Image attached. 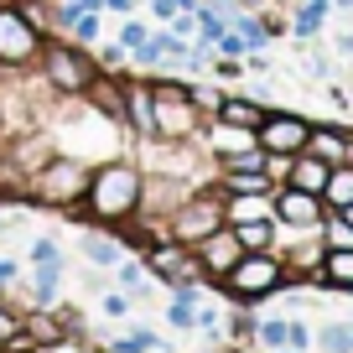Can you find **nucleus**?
Returning a JSON list of instances; mask_svg holds the SVG:
<instances>
[{"label": "nucleus", "mask_w": 353, "mask_h": 353, "mask_svg": "<svg viewBox=\"0 0 353 353\" xmlns=\"http://www.w3.org/2000/svg\"><path fill=\"white\" fill-rule=\"evenodd\" d=\"M88 166L73 161V156H52L47 166H37L32 172V198L47 203V208H78L88 192Z\"/></svg>", "instance_id": "obj_3"}, {"label": "nucleus", "mask_w": 353, "mask_h": 353, "mask_svg": "<svg viewBox=\"0 0 353 353\" xmlns=\"http://www.w3.org/2000/svg\"><path fill=\"white\" fill-rule=\"evenodd\" d=\"M42 73L57 94H88V83L99 78V68L78 47H42Z\"/></svg>", "instance_id": "obj_7"}, {"label": "nucleus", "mask_w": 353, "mask_h": 353, "mask_svg": "<svg viewBox=\"0 0 353 353\" xmlns=\"http://www.w3.org/2000/svg\"><path fill=\"white\" fill-rule=\"evenodd\" d=\"M151 94H156V141L182 145L198 130V94L182 83H151Z\"/></svg>", "instance_id": "obj_5"}, {"label": "nucleus", "mask_w": 353, "mask_h": 353, "mask_svg": "<svg viewBox=\"0 0 353 353\" xmlns=\"http://www.w3.org/2000/svg\"><path fill=\"white\" fill-rule=\"evenodd\" d=\"M104 6H110V11H130V0H104Z\"/></svg>", "instance_id": "obj_35"}, {"label": "nucleus", "mask_w": 353, "mask_h": 353, "mask_svg": "<svg viewBox=\"0 0 353 353\" xmlns=\"http://www.w3.org/2000/svg\"><path fill=\"white\" fill-rule=\"evenodd\" d=\"M0 229H6V223H0Z\"/></svg>", "instance_id": "obj_40"}, {"label": "nucleus", "mask_w": 353, "mask_h": 353, "mask_svg": "<svg viewBox=\"0 0 353 353\" xmlns=\"http://www.w3.org/2000/svg\"><path fill=\"white\" fill-rule=\"evenodd\" d=\"M327 176H332V166L322 161V156H312V151H296V156H291V172H286V182H291V188H301V192H317V198H322Z\"/></svg>", "instance_id": "obj_13"}, {"label": "nucleus", "mask_w": 353, "mask_h": 353, "mask_svg": "<svg viewBox=\"0 0 353 353\" xmlns=\"http://www.w3.org/2000/svg\"><path fill=\"white\" fill-rule=\"evenodd\" d=\"M99 307H104V317H130V296H120V291H110Z\"/></svg>", "instance_id": "obj_27"}, {"label": "nucleus", "mask_w": 353, "mask_h": 353, "mask_svg": "<svg viewBox=\"0 0 353 353\" xmlns=\"http://www.w3.org/2000/svg\"><path fill=\"white\" fill-rule=\"evenodd\" d=\"M219 120H229V125H250V130H260L265 110H260L254 99H219Z\"/></svg>", "instance_id": "obj_19"}, {"label": "nucleus", "mask_w": 353, "mask_h": 353, "mask_svg": "<svg viewBox=\"0 0 353 353\" xmlns=\"http://www.w3.org/2000/svg\"><path fill=\"white\" fill-rule=\"evenodd\" d=\"M16 281V260H0V286H11Z\"/></svg>", "instance_id": "obj_34"}, {"label": "nucleus", "mask_w": 353, "mask_h": 353, "mask_svg": "<svg viewBox=\"0 0 353 353\" xmlns=\"http://www.w3.org/2000/svg\"><path fill=\"white\" fill-rule=\"evenodd\" d=\"M338 47H343V52H348V57H353V32H348V37H343V42H338Z\"/></svg>", "instance_id": "obj_36"}, {"label": "nucleus", "mask_w": 353, "mask_h": 353, "mask_svg": "<svg viewBox=\"0 0 353 353\" xmlns=\"http://www.w3.org/2000/svg\"><path fill=\"white\" fill-rule=\"evenodd\" d=\"M73 327H78V317H73V322H63V317H52L47 307H37L32 317L21 322V332L32 338V348H63V343H68V332H73Z\"/></svg>", "instance_id": "obj_11"}, {"label": "nucleus", "mask_w": 353, "mask_h": 353, "mask_svg": "<svg viewBox=\"0 0 353 353\" xmlns=\"http://www.w3.org/2000/svg\"><path fill=\"white\" fill-rule=\"evenodd\" d=\"M0 353H6V348H0Z\"/></svg>", "instance_id": "obj_41"}, {"label": "nucleus", "mask_w": 353, "mask_h": 353, "mask_svg": "<svg viewBox=\"0 0 353 353\" xmlns=\"http://www.w3.org/2000/svg\"><path fill=\"white\" fill-rule=\"evenodd\" d=\"M192 254H198V265H203V276H213V281H223L239 265V254H244V244H239V234L223 223L219 234H208L203 244H192Z\"/></svg>", "instance_id": "obj_10"}, {"label": "nucleus", "mask_w": 353, "mask_h": 353, "mask_svg": "<svg viewBox=\"0 0 353 353\" xmlns=\"http://www.w3.org/2000/svg\"><path fill=\"white\" fill-rule=\"evenodd\" d=\"M338 6H343V11H353V0H338Z\"/></svg>", "instance_id": "obj_38"}, {"label": "nucleus", "mask_w": 353, "mask_h": 353, "mask_svg": "<svg viewBox=\"0 0 353 353\" xmlns=\"http://www.w3.org/2000/svg\"><path fill=\"white\" fill-rule=\"evenodd\" d=\"M317 281L332 291H353V250H322Z\"/></svg>", "instance_id": "obj_15"}, {"label": "nucleus", "mask_w": 353, "mask_h": 353, "mask_svg": "<svg viewBox=\"0 0 353 353\" xmlns=\"http://www.w3.org/2000/svg\"><path fill=\"white\" fill-rule=\"evenodd\" d=\"M317 348L322 353H353V322H327L317 332Z\"/></svg>", "instance_id": "obj_22"}, {"label": "nucleus", "mask_w": 353, "mask_h": 353, "mask_svg": "<svg viewBox=\"0 0 353 353\" xmlns=\"http://www.w3.org/2000/svg\"><path fill=\"white\" fill-rule=\"evenodd\" d=\"M234 234H239V244L244 250H270V244H276V213H260V219H239V223H229Z\"/></svg>", "instance_id": "obj_16"}, {"label": "nucleus", "mask_w": 353, "mask_h": 353, "mask_svg": "<svg viewBox=\"0 0 353 353\" xmlns=\"http://www.w3.org/2000/svg\"><path fill=\"white\" fill-rule=\"evenodd\" d=\"M52 254H57L52 239H37V244H32V260H52Z\"/></svg>", "instance_id": "obj_33"}, {"label": "nucleus", "mask_w": 353, "mask_h": 353, "mask_svg": "<svg viewBox=\"0 0 353 353\" xmlns=\"http://www.w3.org/2000/svg\"><path fill=\"white\" fill-rule=\"evenodd\" d=\"M276 353H296V348H276Z\"/></svg>", "instance_id": "obj_39"}, {"label": "nucleus", "mask_w": 353, "mask_h": 353, "mask_svg": "<svg viewBox=\"0 0 353 353\" xmlns=\"http://www.w3.org/2000/svg\"><path fill=\"white\" fill-rule=\"evenodd\" d=\"M141 198H145L141 172L125 166V161H110V166H99V172L88 176L83 213H88V219H104V223H125L135 208H141Z\"/></svg>", "instance_id": "obj_1"}, {"label": "nucleus", "mask_w": 353, "mask_h": 353, "mask_svg": "<svg viewBox=\"0 0 353 353\" xmlns=\"http://www.w3.org/2000/svg\"><path fill=\"white\" fill-rule=\"evenodd\" d=\"M327 6H332V0H307V6L296 11V21H291V32H296V37H317L322 21H327Z\"/></svg>", "instance_id": "obj_20"}, {"label": "nucleus", "mask_w": 353, "mask_h": 353, "mask_svg": "<svg viewBox=\"0 0 353 353\" xmlns=\"http://www.w3.org/2000/svg\"><path fill=\"white\" fill-rule=\"evenodd\" d=\"M239 192H276V176L270 172H223V198H239Z\"/></svg>", "instance_id": "obj_18"}, {"label": "nucleus", "mask_w": 353, "mask_h": 353, "mask_svg": "<svg viewBox=\"0 0 353 353\" xmlns=\"http://www.w3.org/2000/svg\"><path fill=\"white\" fill-rule=\"evenodd\" d=\"M83 254H88L94 265H120V244L104 239V234H88V239H83Z\"/></svg>", "instance_id": "obj_23"}, {"label": "nucleus", "mask_w": 353, "mask_h": 353, "mask_svg": "<svg viewBox=\"0 0 353 353\" xmlns=\"http://www.w3.org/2000/svg\"><path fill=\"white\" fill-rule=\"evenodd\" d=\"M223 223H229V198H223V188L219 192H192V198H182L176 213L166 219V239L192 250V244H203L208 234H219Z\"/></svg>", "instance_id": "obj_2"}, {"label": "nucleus", "mask_w": 353, "mask_h": 353, "mask_svg": "<svg viewBox=\"0 0 353 353\" xmlns=\"http://www.w3.org/2000/svg\"><path fill=\"white\" fill-rule=\"evenodd\" d=\"M286 338H291V322H260V343H265L270 353L286 348Z\"/></svg>", "instance_id": "obj_26"}, {"label": "nucleus", "mask_w": 353, "mask_h": 353, "mask_svg": "<svg viewBox=\"0 0 353 353\" xmlns=\"http://www.w3.org/2000/svg\"><path fill=\"white\" fill-rule=\"evenodd\" d=\"M343 219H348V223H353V203H348V208H343Z\"/></svg>", "instance_id": "obj_37"}, {"label": "nucleus", "mask_w": 353, "mask_h": 353, "mask_svg": "<svg viewBox=\"0 0 353 353\" xmlns=\"http://www.w3.org/2000/svg\"><path fill=\"white\" fill-rule=\"evenodd\" d=\"M125 114H130V125H135V135L141 141H156V94L145 83H130L125 88Z\"/></svg>", "instance_id": "obj_14"}, {"label": "nucleus", "mask_w": 353, "mask_h": 353, "mask_svg": "<svg viewBox=\"0 0 353 353\" xmlns=\"http://www.w3.org/2000/svg\"><path fill=\"white\" fill-rule=\"evenodd\" d=\"M120 281H125L130 291H141V265H120Z\"/></svg>", "instance_id": "obj_32"}, {"label": "nucleus", "mask_w": 353, "mask_h": 353, "mask_svg": "<svg viewBox=\"0 0 353 353\" xmlns=\"http://www.w3.org/2000/svg\"><path fill=\"white\" fill-rule=\"evenodd\" d=\"M229 21H234V32L244 37V47H250V52H260V47H265V37H270L260 21H254V16H244V11H239V16H229Z\"/></svg>", "instance_id": "obj_24"}, {"label": "nucleus", "mask_w": 353, "mask_h": 353, "mask_svg": "<svg viewBox=\"0 0 353 353\" xmlns=\"http://www.w3.org/2000/svg\"><path fill=\"white\" fill-rule=\"evenodd\" d=\"M145 37H151V32H145V21H130V26H125V32H120V42H125V47H130V52H135V47H141Z\"/></svg>", "instance_id": "obj_28"}, {"label": "nucleus", "mask_w": 353, "mask_h": 353, "mask_svg": "<svg viewBox=\"0 0 353 353\" xmlns=\"http://www.w3.org/2000/svg\"><path fill=\"white\" fill-rule=\"evenodd\" d=\"M26 63H42V32L26 11L0 6V68H26Z\"/></svg>", "instance_id": "obj_6"}, {"label": "nucleus", "mask_w": 353, "mask_h": 353, "mask_svg": "<svg viewBox=\"0 0 353 353\" xmlns=\"http://www.w3.org/2000/svg\"><path fill=\"white\" fill-rule=\"evenodd\" d=\"M322 250H353V223L343 219V213H332V219H322Z\"/></svg>", "instance_id": "obj_21"}, {"label": "nucleus", "mask_w": 353, "mask_h": 353, "mask_svg": "<svg viewBox=\"0 0 353 353\" xmlns=\"http://www.w3.org/2000/svg\"><path fill=\"white\" fill-rule=\"evenodd\" d=\"M270 213H276V223H286V229H296V234H317L322 229V219H327V203L317 198V192H301V188H281V192H270Z\"/></svg>", "instance_id": "obj_8"}, {"label": "nucleus", "mask_w": 353, "mask_h": 353, "mask_svg": "<svg viewBox=\"0 0 353 353\" xmlns=\"http://www.w3.org/2000/svg\"><path fill=\"white\" fill-rule=\"evenodd\" d=\"M219 47H223V52H229V57H234V52H239V57L250 52V47H244V37H239V32H223V37H219Z\"/></svg>", "instance_id": "obj_30"}, {"label": "nucleus", "mask_w": 353, "mask_h": 353, "mask_svg": "<svg viewBox=\"0 0 353 353\" xmlns=\"http://www.w3.org/2000/svg\"><path fill=\"white\" fill-rule=\"evenodd\" d=\"M286 348H296V353H307V348H312V332L301 327V322H291V338H286Z\"/></svg>", "instance_id": "obj_29"}, {"label": "nucleus", "mask_w": 353, "mask_h": 353, "mask_svg": "<svg viewBox=\"0 0 353 353\" xmlns=\"http://www.w3.org/2000/svg\"><path fill=\"white\" fill-rule=\"evenodd\" d=\"M260 145L270 156H296V151H307V141H312V120H301V114H270L265 110V120H260Z\"/></svg>", "instance_id": "obj_9"}, {"label": "nucleus", "mask_w": 353, "mask_h": 353, "mask_svg": "<svg viewBox=\"0 0 353 353\" xmlns=\"http://www.w3.org/2000/svg\"><path fill=\"white\" fill-rule=\"evenodd\" d=\"M192 322H198V312H192V286H188L172 301V327H192Z\"/></svg>", "instance_id": "obj_25"}, {"label": "nucleus", "mask_w": 353, "mask_h": 353, "mask_svg": "<svg viewBox=\"0 0 353 353\" xmlns=\"http://www.w3.org/2000/svg\"><path fill=\"white\" fill-rule=\"evenodd\" d=\"M208 145H213V156H219V161H234V156L254 151V145H260V135H254L250 125H229V120H219V125L208 130Z\"/></svg>", "instance_id": "obj_12"}, {"label": "nucleus", "mask_w": 353, "mask_h": 353, "mask_svg": "<svg viewBox=\"0 0 353 353\" xmlns=\"http://www.w3.org/2000/svg\"><path fill=\"white\" fill-rule=\"evenodd\" d=\"M322 203H327V213H343V208H348V203H353V161L332 166L327 188H322Z\"/></svg>", "instance_id": "obj_17"}, {"label": "nucleus", "mask_w": 353, "mask_h": 353, "mask_svg": "<svg viewBox=\"0 0 353 353\" xmlns=\"http://www.w3.org/2000/svg\"><path fill=\"white\" fill-rule=\"evenodd\" d=\"M286 281H291L286 260H276L270 250H244L239 265L223 276V286H229V296H239V301H260V296H270V291H281Z\"/></svg>", "instance_id": "obj_4"}, {"label": "nucleus", "mask_w": 353, "mask_h": 353, "mask_svg": "<svg viewBox=\"0 0 353 353\" xmlns=\"http://www.w3.org/2000/svg\"><path fill=\"white\" fill-rule=\"evenodd\" d=\"M16 332H21V322H16L11 312H6V307H0V343H11Z\"/></svg>", "instance_id": "obj_31"}]
</instances>
